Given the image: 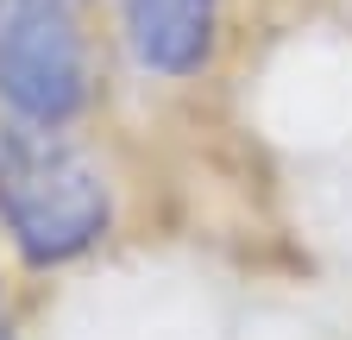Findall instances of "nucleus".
<instances>
[{
	"label": "nucleus",
	"instance_id": "obj_1",
	"mask_svg": "<svg viewBox=\"0 0 352 340\" xmlns=\"http://www.w3.org/2000/svg\"><path fill=\"white\" fill-rule=\"evenodd\" d=\"M0 221L25 265H69L107 233V177L57 126L0 120Z\"/></svg>",
	"mask_w": 352,
	"mask_h": 340
},
{
	"label": "nucleus",
	"instance_id": "obj_2",
	"mask_svg": "<svg viewBox=\"0 0 352 340\" xmlns=\"http://www.w3.org/2000/svg\"><path fill=\"white\" fill-rule=\"evenodd\" d=\"M0 101L38 126H69L88 107L76 0H0Z\"/></svg>",
	"mask_w": 352,
	"mask_h": 340
},
{
	"label": "nucleus",
	"instance_id": "obj_3",
	"mask_svg": "<svg viewBox=\"0 0 352 340\" xmlns=\"http://www.w3.org/2000/svg\"><path fill=\"white\" fill-rule=\"evenodd\" d=\"M132 57L157 76H195L214 51V0H120Z\"/></svg>",
	"mask_w": 352,
	"mask_h": 340
},
{
	"label": "nucleus",
	"instance_id": "obj_4",
	"mask_svg": "<svg viewBox=\"0 0 352 340\" xmlns=\"http://www.w3.org/2000/svg\"><path fill=\"white\" fill-rule=\"evenodd\" d=\"M0 340H13V334H7V315H0Z\"/></svg>",
	"mask_w": 352,
	"mask_h": 340
}]
</instances>
